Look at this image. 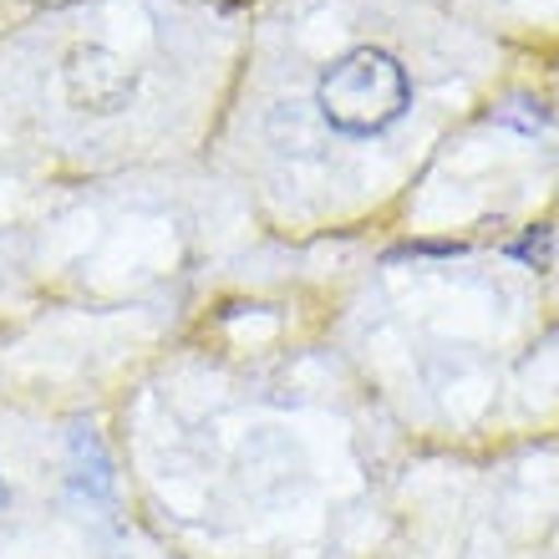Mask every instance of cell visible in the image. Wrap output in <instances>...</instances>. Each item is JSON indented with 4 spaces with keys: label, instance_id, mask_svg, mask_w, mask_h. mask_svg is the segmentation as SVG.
<instances>
[{
    "label": "cell",
    "instance_id": "cell-1",
    "mask_svg": "<svg viewBox=\"0 0 559 559\" xmlns=\"http://www.w3.org/2000/svg\"><path fill=\"white\" fill-rule=\"evenodd\" d=\"M316 103H321V118L336 133L371 138L407 112L413 87H407V72H402L397 57H386L377 46H356V51L325 67Z\"/></svg>",
    "mask_w": 559,
    "mask_h": 559
},
{
    "label": "cell",
    "instance_id": "cell-2",
    "mask_svg": "<svg viewBox=\"0 0 559 559\" xmlns=\"http://www.w3.org/2000/svg\"><path fill=\"white\" fill-rule=\"evenodd\" d=\"M61 87L82 112H118L138 92V72L107 46H76L61 67Z\"/></svg>",
    "mask_w": 559,
    "mask_h": 559
},
{
    "label": "cell",
    "instance_id": "cell-3",
    "mask_svg": "<svg viewBox=\"0 0 559 559\" xmlns=\"http://www.w3.org/2000/svg\"><path fill=\"white\" fill-rule=\"evenodd\" d=\"M509 254H514V260H524V265H534V270H545L549 265V229L524 235L519 245H509Z\"/></svg>",
    "mask_w": 559,
    "mask_h": 559
},
{
    "label": "cell",
    "instance_id": "cell-4",
    "mask_svg": "<svg viewBox=\"0 0 559 559\" xmlns=\"http://www.w3.org/2000/svg\"><path fill=\"white\" fill-rule=\"evenodd\" d=\"M5 499H11V488H5V478H0V509H5Z\"/></svg>",
    "mask_w": 559,
    "mask_h": 559
}]
</instances>
